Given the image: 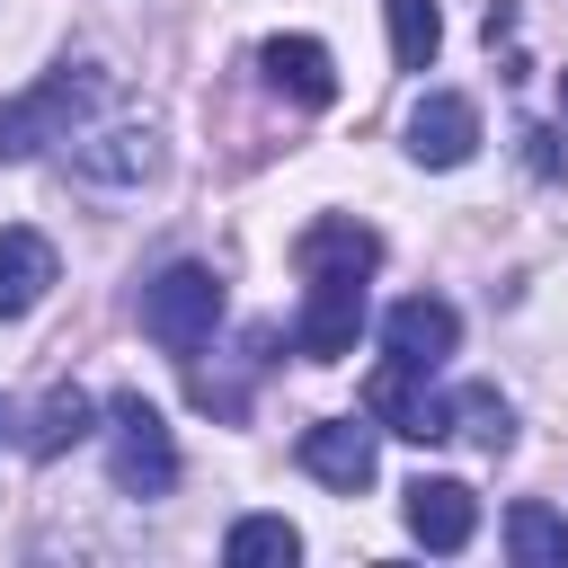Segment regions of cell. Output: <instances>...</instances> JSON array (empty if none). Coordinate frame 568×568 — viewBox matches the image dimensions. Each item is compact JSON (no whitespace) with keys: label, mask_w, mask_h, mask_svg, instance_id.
<instances>
[{"label":"cell","mask_w":568,"mask_h":568,"mask_svg":"<svg viewBox=\"0 0 568 568\" xmlns=\"http://www.w3.org/2000/svg\"><path fill=\"white\" fill-rule=\"evenodd\" d=\"M106 479H115L124 497H169V488H178V444H169V417H160L142 390H124V399L106 408Z\"/></svg>","instance_id":"7a4b0ae2"},{"label":"cell","mask_w":568,"mask_h":568,"mask_svg":"<svg viewBox=\"0 0 568 568\" xmlns=\"http://www.w3.org/2000/svg\"><path fill=\"white\" fill-rule=\"evenodd\" d=\"M53 293V240L44 231H0V320H27Z\"/></svg>","instance_id":"4fadbf2b"},{"label":"cell","mask_w":568,"mask_h":568,"mask_svg":"<svg viewBox=\"0 0 568 568\" xmlns=\"http://www.w3.org/2000/svg\"><path fill=\"white\" fill-rule=\"evenodd\" d=\"M364 408H373L390 435H408V444H444V435H453V399H444V390H426V373H417V364H399V355L364 382Z\"/></svg>","instance_id":"277c9868"},{"label":"cell","mask_w":568,"mask_h":568,"mask_svg":"<svg viewBox=\"0 0 568 568\" xmlns=\"http://www.w3.org/2000/svg\"><path fill=\"white\" fill-rule=\"evenodd\" d=\"M293 257H302V275H373V266H382V231L328 213V222H311V231L293 240Z\"/></svg>","instance_id":"8fae6325"},{"label":"cell","mask_w":568,"mask_h":568,"mask_svg":"<svg viewBox=\"0 0 568 568\" xmlns=\"http://www.w3.org/2000/svg\"><path fill=\"white\" fill-rule=\"evenodd\" d=\"M89 417H98V399H89V390H71V382H62V390H44V399H36V426H27V453H36V462L71 453V444L89 435Z\"/></svg>","instance_id":"9a60e30c"},{"label":"cell","mask_w":568,"mask_h":568,"mask_svg":"<svg viewBox=\"0 0 568 568\" xmlns=\"http://www.w3.org/2000/svg\"><path fill=\"white\" fill-rule=\"evenodd\" d=\"M257 62H266V80H275L293 106H328V98H337V62H328L320 36H275Z\"/></svg>","instance_id":"7c38bea8"},{"label":"cell","mask_w":568,"mask_h":568,"mask_svg":"<svg viewBox=\"0 0 568 568\" xmlns=\"http://www.w3.org/2000/svg\"><path fill=\"white\" fill-rule=\"evenodd\" d=\"M222 320V275L213 266H169L142 284V337H160L169 355H195Z\"/></svg>","instance_id":"3957f363"},{"label":"cell","mask_w":568,"mask_h":568,"mask_svg":"<svg viewBox=\"0 0 568 568\" xmlns=\"http://www.w3.org/2000/svg\"><path fill=\"white\" fill-rule=\"evenodd\" d=\"M382 426H355V417H320V426H302V470L320 479V488H373V470H382V444H373Z\"/></svg>","instance_id":"8992f818"},{"label":"cell","mask_w":568,"mask_h":568,"mask_svg":"<svg viewBox=\"0 0 568 568\" xmlns=\"http://www.w3.org/2000/svg\"><path fill=\"white\" fill-rule=\"evenodd\" d=\"M382 18H390V62L399 71H426L435 44H444V9L435 0H382Z\"/></svg>","instance_id":"e0dca14e"},{"label":"cell","mask_w":568,"mask_h":568,"mask_svg":"<svg viewBox=\"0 0 568 568\" xmlns=\"http://www.w3.org/2000/svg\"><path fill=\"white\" fill-rule=\"evenodd\" d=\"M89 106H98V71H89V62L44 71L27 98L0 106V160H36L44 142H71V124H80Z\"/></svg>","instance_id":"6da1fadb"},{"label":"cell","mask_w":568,"mask_h":568,"mask_svg":"<svg viewBox=\"0 0 568 568\" xmlns=\"http://www.w3.org/2000/svg\"><path fill=\"white\" fill-rule=\"evenodd\" d=\"M382 346H390L399 364L435 373V364L462 346V311H453L444 293H408V302H390V311H382Z\"/></svg>","instance_id":"ba28073f"},{"label":"cell","mask_w":568,"mask_h":568,"mask_svg":"<svg viewBox=\"0 0 568 568\" xmlns=\"http://www.w3.org/2000/svg\"><path fill=\"white\" fill-rule=\"evenodd\" d=\"M71 169L98 178V186H142L160 169V142H151V124H106V133L71 142Z\"/></svg>","instance_id":"30bf717a"},{"label":"cell","mask_w":568,"mask_h":568,"mask_svg":"<svg viewBox=\"0 0 568 568\" xmlns=\"http://www.w3.org/2000/svg\"><path fill=\"white\" fill-rule=\"evenodd\" d=\"M355 328H364V275H311L302 320H293V346L311 364H337V355H355Z\"/></svg>","instance_id":"5b68a950"},{"label":"cell","mask_w":568,"mask_h":568,"mask_svg":"<svg viewBox=\"0 0 568 568\" xmlns=\"http://www.w3.org/2000/svg\"><path fill=\"white\" fill-rule=\"evenodd\" d=\"M559 115H568V71H559Z\"/></svg>","instance_id":"d6986e66"},{"label":"cell","mask_w":568,"mask_h":568,"mask_svg":"<svg viewBox=\"0 0 568 568\" xmlns=\"http://www.w3.org/2000/svg\"><path fill=\"white\" fill-rule=\"evenodd\" d=\"M222 559H231V568H293V559H302V532H293L284 515H240L231 541H222Z\"/></svg>","instance_id":"2e32d148"},{"label":"cell","mask_w":568,"mask_h":568,"mask_svg":"<svg viewBox=\"0 0 568 568\" xmlns=\"http://www.w3.org/2000/svg\"><path fill=\"white\" fill-rule=\"evenodd\" d=\"M408 532H417L426 550H462V541L479 532L470 479H408Z\"/></svg>","instance_id":"9c48e42d"},{"label":"cell","mask_w":568,"mask_h":568,"mask_svg":"<svg viewBox=\"0 0 568 568\" xmlns=\"http://www.w3.org/2000/svg\"><path fill=\"white\" fill-rule=\"evenodd\" d=\"M506 550H515V568H568V515L541 497L506 506Z\"/></svg>","instance_id":"5bb4252c"},{"label":"cell","mask_w":568,"mask_h":568,"mask_svg":"<svg viewBox=\"0 0 568 568\" xmlns=\"http://www.w3.org/2000/svg\"><path fill=\"white\" fill-rule=\"evenodd\" d=\"M453 399V435H470V444H488V453H506V435H515V417H506V399L488 390V382H462V390H444Z\"/></svg>","instance_id":"ac0fdd59"},{"label":"cell","mask_w":568,"mask_h":568,"mask_svg":"<svg viewBox=\"0 0 568 568\" xmlns=\"http://www.w3.org/2000/svg\"><path fill=\"white\" fill-rule=\"evenodd\" d=\"M470 151H479V106L453 98V89H426L408 106V160L417 169H462Z\"/></svg>","instance_id":"52a82bcc"}]
</instances>
